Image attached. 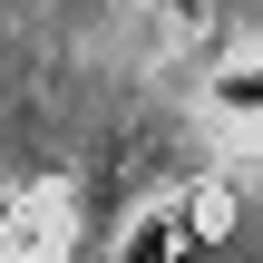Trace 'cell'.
Segmentation results:
<instances>
[{
	"mask_svg": "<svg viewBox=\"0 0 263 263\" xmlns=\"http://www.w3.org/2000/svg\"><path fill=\"white\" fill-rule=\"evenodd\" d=\"M215 107H234V117H263V68H234V78H215Z\"/></svg>",
	"mask_w": 263,
	"mask_h": 263,
	"instance_id": "1",
	"label": "cell"
},
{
	"mask_svg": "<svg viewBox=\"0 0 263 263\" xmlns=\"http://www.w3.org/2000/svg\"><path fill=\"white\" fill-rule=\"evenodd\" d=\"M166 10H176V20H195V0H166Z\"/></svg>",
	"mask_w": 263,
	"mask_h": 263,
	"instance_id": "2",
	"label": "cell"
}]
</instances>
